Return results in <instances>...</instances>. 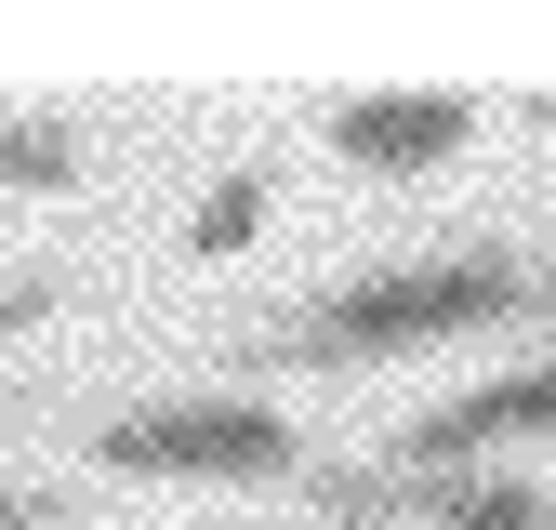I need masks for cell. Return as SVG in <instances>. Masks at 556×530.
<instances>
[{"mask_svg": "<svg viewBox=\"0 0 556 530\" xmlns=\"http://www.w3.org/2000/svg\"><path fill=\"white\" fill-rule=\"evenodd\" d=\"M504 438H556V358L543 371H504V384H464L438 398V412H410L397 425V478H477V451H504Z\"/></svg>", "mask_w": 556, "mask_h": 530, "instance_id": "obj_3", "label": "cell"}, {"mask_svg": "<svg viewBox=\"0 0 556 530\" xmlns=\"http://www.w3.org/2000/svg\"><path fill=\"white\" fill-rule=\"evenodd\" d=\"M504 318H556V279L530 252L477 239L438 265H384V279H344L292 318H252L239 358L252 371H358V358H410V345H451V331H504Z\"/></svg>", "mask_w": 556, "mask_h": 530, "instance_id": "obj_1", "label": "cell"}, {"mask_svg": "<svg viewBox=\"0 0 556 530\" xmlns=\"http://www.w3.org/2000/svg\"><path fill=\"white\" fill-rule=\"evenodd\" d=\"M464 132H477L464 93H358V106H331V160H358V173H438Z\"/></svg>", "mask_w": 556, "mask_h": 530, "instance_id": "obj_4", "label": "cell"}, {"mask_svg": "<svg viewBox=\"0 0 556 530\" xmlns=\"http://www.w3.org/2000/svg\"><path fill=\"white\" fill-rule=\"evenodd\" d=\"M265 213H278V186H265V173H226V186L186 213V252H199V265H226V252L265 239Z\"/></svg>", "mask_w": 556, "mask_h": 530, "instance_id": "obj_7", "label": "cell"}, {"mask_svg": "<svg viewBox=\"0 0 556 530\" xmlns=\"http://www.w3.org/2000/svg\"><path fill=\"white\" fill-rule=\"evenodd\" d=\"M0 530H66V491H0Z\"/></svg>", "mask_w": 556, "mask_h": 530, "instance_id": "obj_8", "label": "cell"}, {"mask_svg": "<svg viewBox=\"0 0 556 530\" xmlns=\"http://www.w3.org/2000/svg\"><path fill=\"white\" fill-rule=\"evenodd\" d=\"M410 530H556L543 478H410Z\"/></svg>", "mask_w": 556, "mask_h": 530, "instance_id": "obj_5", "label": "cell"}, {"mask_svg": "<svg viewBox=\"0 0 556 530\" xmlns=\"http://www.w3.org/2000/svg\"><path fill=\"white\" fill-rule=\"evenodd\" d=\"M93 464L106 478H305V438L265 412V398H147V412L93 425Z\"/></svg>", "mask_w": 556, "mask_h": 530, "instance_id": "obj_2", "label": "cell"}, {"mask_svg": "<svg viewBox=\"0 0 556 530\" xmlns=\"http://www.w3.org/2000/svg\"><path fill=\"white\" fill-rule=\"evenodd\" d=\"M80 173H93V132L80 119H0V186L53 199V186H80Z\"/></svg>", "mask_w": 556, "mask_h": 530, "instance_id": "obj_6", "label": "cell"}]
</instances>
